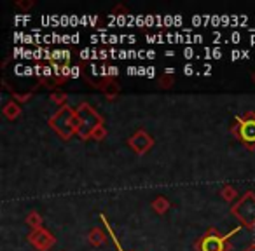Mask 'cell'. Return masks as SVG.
<instances>
[{
    "mask_svg": "<svg viewBox=\"0 0 255 251\" xmlns=\"http://www.w3.org/2000/svg\"><path fill=\"white\" fill-rule=\"evenodd\" d=\"M49 126L61 140H70L74 135H77L81 122L75 108H72L70 105L60 106L56 113L49 117Z\"/></svg>",
    "mask_w": 255,
    "mask_h": 251,
    "instance_id": "6da1fadb",
    "label": "cell"
},
{
    "mask_svg": "<svg viewBox=\"0 0 255 251\" xmlns=\"http://www.w3.org/2000/svg\"><path fill=\"white\" fill-rule=\"evenodd\" d=\"M236 232H240V227L234 229L229 234H220L215 227L208 229L198 241H196L194 248L196 251H229L231 250V236H234Z\"/></svg>",
    "mask_w": 255,
    "mask_h": 251,
    "instance_id": "7a4b0ae2",
    "label": "cell"
},
{
    "mask_svg": "<svg viewBox=\"0 0 255 251\" xmlns=\"http://www.w3.org/2000/svg\"><path fill=\"white\" fill-rule=\"evenodd\" d=\"M234 119L236 126L231 128V133L248 150H255V112H245L243 115H236Z\"/></svg>",
    "mask_w": 255,
    "mask_h": 251,
    "instance_id": "3957f363",
    "label": "cell"
},
{
    "mask_svg": "<svg viewBox=\"0 0 255 251\" xmlns=\"http://www.w3.org/2000/svg\"><path fill=\"white\" fill-rule=\"evenodd\" d=\"M75 112H77L79 122H81V128H79V131H77L79 138L89 140L91 138L93 129H95L96 126H100V124H103V117L86 101L79 103V106L75 108Z\"/></svg>",
    "mask_w": 255,
    "mask_h": 251,
    "instance_id": "277c9868",
    "label": "cell"
},
{
    "mask_svg": "<svg viewBox=\"0 0 255 251\" xmlns=\"http://www.w3.org/2000/svg\"><path fill=\"white\" fill-rule=\"evenodd\" d=\"M231 215L247 229H254L255 227V194L254 192H247L234 202L231 208Z\"/></svg>",
    "mask_w": 255,
    "mask_h": 251,
    "instance_id": "5b68a950",
    "label": "cell"
},
{
    "mask_svg": "<svg viewBox=\"0 0 255 251\" xmlns=\"http://www.w3.org/2000/svg\"><path fill=\"white\" fill-rule=\"evenodd\" d=\"M128 145H129V149H131L135 154L143 156V154H147L154 147V138L145 131V129H138V131H135L129 138H128Z\"/></svg>",
    "mask_w": 255,
    "mask_h": 251,
    "instance_id": "8992f818",
    "label": "cell"
},
{
    "mask_svg": "<svg viewBox=\"0 0 255 251\" xmlns=\"http://www.w3.org/2000/svg\"><path fill=\"white\" fill-rule=\"evenodd\" d=\"M28 243L39 251H49L56 244V237L47 229H39L28 234Z\"/></svg>",
    "mask_w": 255,
    "mask_h": 251,
    "instance_id": "52a82bcc",
    "label": "cell"
},
{
    "mask_svg": "<svg viewBox=\"0 0 255 251\" xmlns=\"http://www.w3.org/2000/svg\"><path fill=\"white\" fill-rule=\"evenodd\" d=\"M95 87H98L107 96V99H116V96L119 94V84L114 79H105L100 84H95Z\"/></svg>",
    "mask_w": 255,
    "mask_h": 251,
    "instance_id": "ba28073f",
    "label": "cell"
},
{
    "mask_svg": "<svg viewBox=\"0 0 255 251\" xmlns=\"http://www.w3.org/2000/svg\"><path fill=\"white\" fill-rule=\"evenodd\" d=\"M107 234L103 232L102 229H98V227H95V229H91L89 230V234H88V241H89V244L91 246H95V248H100V246H103V244L107 243Z\"/></svg>",
    "mask_w": 255,
    "mask_h": 251,
    "instance_id": "9c48e42d",
    "label": "cell"
},
{
    "mask_svg": "<svg viewBox=\"0 0 255 251\" xmlns=\"http://www.w3.org/2000/svg\"><path fill=\"white\" fill-rule=\"evenodd\" d=\"M2 113H4L5 119L14 120V119H18V117L21 115V108H19V105L14 101V99H11V101H7L4 105V108H2Z\"/></svg>",
    "mask_w": 255,
    "mask_h": 251,
    "instance_id": "30bf717a",
    "label": "cell"
},
{
    "mask_svg": "<svg viewBox=\"0 0 255 251\" xmlns=\"http://www.w3.org/2000/svg\"><path fill=\"white\" fill-rule=\"evenodd\" d=\"M25 222H26V225H28L32 230L44 229V227H42L44 220H42V216H40V213H39V211H30L28 215H26Z\"/></svg>",
    "mask_w": 255,
    "mask_h": 251,
    "instance_id": "8fae6325",
    "label": "cell"
},
{
    "mask_svg": "<svg viewBox=\"0 0 255 251\" xmlns=\"http://www.w3.org/2000/svg\"><path fill=\"white\" fill-rule=\"evenodd\" d=\"M170 206H171L170 201H168L164 195H159V197H156L152 201V209L157 213V215H164V213L170 209Z\"/></svg>",
    "mask_w": 255,
    "mask_h": 251,
    "instance_id": "7c38bea8",
    "label": "cell"
},
{
    "mask_svg": "<svg viewBox=\"0 0 255 251\" xmlns=\"http://www.w3.org/2000/svg\"><path fill=\"white\" fill-rule=\"evenodd\" d=\"M220 195H222L224 201L233 202V201H236V199H238V190L233 187V185H226V187L220 190Z\"/></svg>",
    "mask_w": 255,
    "mask_h": 251,
    "instance_id": "4fadbf2b",
    "label": "cell"
},
{
    "mask_svg": "<svg viewBox=\"0 0 255 251\" xmlns=\"http://www.w3.org/2000/svg\"><path fill=\"white\" fill-rule=\"evenodd\" d=\"M105 136H107L105 124H100V126H96V128L93 129V133H91V140H96V142H102V140H105Z\"/></svg>",
    "mask_w": 255,
    "mask_h": 251,
    "instance_id": "5bb4252c",
    "label": "cell"
},
{
    "mask_svg": "<svg viewBox=\"0 0 255 251\" xmlns=\"http://www.w3.org/2000/svg\"><path fill=\"white\" fill-rule=\"evenodd\" d=\"M67 98L68 96L65 94V92H53V94H51V101L56 103V105H60V106L67 105Z\"/></svg>",
    "mask_w": 255,
    "mask_h": 251,
    "instance_id": "9a60e30c",
    "label": "cell"
},
{
    "mask_svg": "<svg viewBox=\"0 0 255 251\" xmlns=\"http://www.w3.org/2000/svg\"><path fill=\"white\" fill-rule=\"evenodd\" d=\"M159 85L163 89H170L171 85H173V75H168V74H164L163 77L159 79Z\"/></svg>",
    "mask_w": 255,
    "mask_h": 251,
    "instance_id": "2e32d148",
    "label": "cell"
},
{
    "mask_svg": "<svg viewBox=\"0 0 255 251\" xmlns=\"http://www.w3.org/2000/svg\"><path fill=\"white\" fill-rule=\"evenodd\" d=\"M16 7L21 9V11H28L30 7H33V0H18Z\"/></svg>",
    "mask_w": 255,
    "mask_h": 251,
    "instance_id": "e0dca14e",
    "label": "cell"
},
{
    "mask_svg": "<svg viewBox=\"0 0 255 251\" xmlns=\"http://www.w3.org/2000/svg\"><path fill=\"white\" fill-rule=\"evenodd\" d=\"M12 96H14L16 99H19V101H28L32 94H18V92H12Z\"/></svg>",
    "mask_w": 255,
    "mask_h": 251,
    "instance_id": "ac0fdd59",
    "label": "cell"
},
{
    "mask_svg": "<svg viewBox=\"0 0 255 251\" xmlns=\"http://www.w3.org/2000/svg\"><path fill=\"white\" fill-rule=\"evenodd\" d=\"M107 70H109V79L116 77V75L119 74V68H117V67H109Z\"/></svg>",
    "mask_w": 255,
    "mask_h": 251,
    "instance_id": "d6986e66",
    "label": "cell"
},
{
    "mask_svg": "<svg viewBox=\"0 0 255 251\" xmlns=\"http://www.w3.org/2000/svg\"><path fill=\"white\" fill-rule=\"evenodd\" d=\"M184 74H185V75H192V74H194V68H192V65H185Z\"/></svg>",
    "mask_w": 255,
    "mask_h": 251,
    "instance_id": "ffe728a7",
    "label": "cell"
},
{
    "mask_svg": "<svg viewBox=\"0 0 255 251\" xmlns=\"http://www.w3.org/2000/svg\"><path fill=\"white\" fill-rule=\"evenodd\" d=\"M243 251H255V243H252V244H248L247 248H245Z\"/></svg>",
    "mask_w": 255,
    "mask_h": 251,
    "instance_id": "44dd1931",
    "label": "cell"
},
{
    "mask_svg": "<svg viewBox=\"0 0 255 251\" xmlns=\"http://www.w3.org/2000/svg\"><path fill=\"white\" fill-rule=\"evenodd\" d=\"M72 77H79V68L77 67L72 68Z\"/></svg>",
    "mask_w": 255,
    "mask_h": 251,
    "instance_id": "7402d4cb",
    "label": "cell"
},
{
    "mask_svg": "<svg viewBox=\"0 0 255 251\" xmlns=\"http://www.w3.org/2000/svg\"><path fill=\"white\" fill-rule=\"evenodd\" d=\"M147 77H154V68H147Z\"/></svg>",
    "mask_w": 255,
    "mask_h": 251,
    "instance_id": "603a6c76",
    "label": "cell"
},
{
    "mask_svg": "<svg viewBox=\"0 0 255 251\" xmlns=\"http://www.w3.org/2000/svg\"><path fill=\"white\" fill-rule=\"evenodd\" d=\"M240 51H233V60H238V58H240Z\"/></svg>",
    "mask_w": 255,
    "mask_h": 251,
    "instance_id": "cb8c5ba5",
    "label": "cell"
},
{
    "mask_svg": "<svg viewBox=\"0 0 255 251\" xmlns=\"http://www.w3.org/2000/svg\"><path fill=\"white\" fill-rule=\"evenodd\" d=\"M100 58H102V60H105V58H107V51H100Z\"/></svg>",
    "mask_w": 255,
    "mask_h": 251,
    "instance_id": "d4e9b609",
    "label": "cell"
},
{
    "mask_svg": "<svg viewBox=\"0 0 255 251\" xmlns=\"http://www.w3.org/2000/svg\"><path fill=\"white\" fill-rule=\"evenodd\" d=\"M185 54H187L185 58H192V49H185Z\"/></svg>",
    "mask_w": 255,
    "mask_h": 251,
    "instance_id": "484cf974",
    "label": "cell"
},
{
    "mask_svg": "<svg viewBox=\"0 0 255 251\" xmlns=\"http://www.w3.org/2000/svg\"><path fill=\"white\" fill-rule=\"evenodd\" d=\"M156 56V53H152V51H149V53H147V58H154Z\"/></svg>",
    "mask_w": 255,
    "mask_h": 251,
    "instance_id": "4316f807",
    "label": "cell"
},
{
    "mask_svg": "<svg viewBox=\"0 0 255 251\" xmlns=\"http://www.w3.org/2000/svg\"><path fill=\"white\" fill-rule=\"evenodd\" d=\"M252 81L255 82V70H254V74H252Z\"/></svg>",
    "mask_w": 255,
    "mask_h": 251,
    "instance_id": "83f0119b",
    "label": "cell"
}]
</instances>
